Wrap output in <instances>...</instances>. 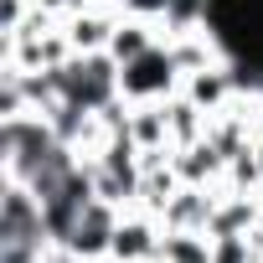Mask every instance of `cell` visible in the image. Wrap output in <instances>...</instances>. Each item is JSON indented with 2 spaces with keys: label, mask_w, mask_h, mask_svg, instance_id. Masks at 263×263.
I'll return each instance as SVG.
<instances>
[{
  "label": "cell",
  "mask_w": 263,
  "mask_h": 263,
  "mask_svg": "<svg viewBox=\"0 0 263 263\" xmlns=\"http://www.w3.org/2000/svg\"><path fill=\"white\" fill-rule=\"evenodd\" d=\"M160 83H171V57H160V52H140L129 62V72H124L129 93H155Z\"/></svg>",
  "instance_id": "obj_1"
},
{
  "label": "cell",
  "mask_w": 263,
  "mask_h": 263,
  "mask_svg": "<svg viewBox=\"0 0 263 263\" xmlns=\"http://www.w3.org/2000/svg\"><path fill=\"white\" fill-rule=\"evenodd\" d=\"M114 52L135 62V57L145 52V36H140V26H129V31H119V36H114Z\"/></svg>",
  "instance_id": "obj_2"
},
{
  "label": "cell",
  "mask_w": 263,
  "mask_h": 263,
  "mask_svg": "<svg viewBox=\"0 0 263 263\" xmlns=\"http://www.w3.org/2000/svg\"><path fill=\"white\" fill-rule=\"evenodd\" d=\"M78 47H93V42H103V21H78Z\"/></svg>",
  "instance_id": "obj_3"
},
{
  "label": "cell",
  "mask_w": 263,
  "mask_h": 263,
  "mask_svg": "<svg viewBox=\"0 0 263 263\" xmlns=\"http://www.w3.org/2000/svg\"><path fill=\"white\" fill-rule=\"evenodd\" d=\"M114 237H119V242H114L119 253H140V248H145V232H140V227H129V232H114Z\"/></svg>",
  "instance_id": "obj_4"
}]
</instances>
